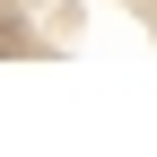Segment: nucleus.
<instances>
[{
	"instance_id": "1",
	"label": "nucleus",
	"mask_w": 157,
	"mask_h": 157,
	"mask_svg": "<svg viewBox=\"0 0 157 157\" xmlns=\"http://www.w3.org/2000/svg\"><path fill=\"white\" fill-rule=\"evenodd\" d=\"M9 17V61H61L96 35H140L157 44V0H0Z\"/></svg>"
}]
</instances>
